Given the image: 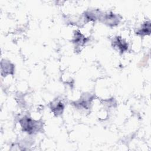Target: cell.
Here are the masks:
<instances>
[{
	"label": "cell",
	"instance_id": "obj_1",
	"mask_svg": "<svg viewBox=\"0 0 151 151\" xmlns=\"http://www.w3.org/2000/svg\"><path fill=\"white\" fill-rule=\"evenodd\" d=\"M21 124L23 127V129L25 131L31 132L34 130V129L35 128V123L31 119H29L28 118L23 119L22 122L21 121Z\"/></svg>",
	"mask_w": 151,
	"mask_h": 151
}]
</instances>
